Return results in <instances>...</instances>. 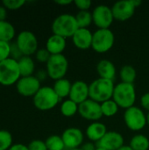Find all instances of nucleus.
<instances>
[{
    "label": "nucleus",
    "instance_id": "58836bf2",
    "mask_svg": "<svg viewBox=\"0 0 149 150\" xmlns=\"http://www.w3.org/2000/svg\"><path fill=\"white\" fill-rule=\"evenodd\" d=\"M7 18V9L4 5H0V21L6 20Z\"/></svg>",
    "mask_w": 149,
    "mask_h": 150
},
{
    "label": "nucleus",
    "instance_id": "a19ab883",
    "mask_svg": "<svg viewBox=\"0 0 149 150\" xmlns=\"http://www.w3.org/2000/svg\"><path fill=\"white\" fill-rule=\"evenodd\" d=\"M40 82L42 81V80H45V78L47 77V76H47V70H40V71H39L38 73H37V75L35 76Z\"/></svg>",
    "mask_w": 149,
    "mask_h": 150
},
{
    "label": "nucleus",
    "instance_id": "423d86ee",
    "mask_svg": "<svg viewBox=\"0 0 149 150\" xmlns=\"http://www.w3.org/2000/svg\"><path fill=\"white\" fill-rule=\"evenodd\" d=\"M114 42L115 35L111 29H97L93 33L91 48L98 54H105L112 48Z\"/></svg>",
    "mask_w": 149,
    "mask_h": 150
},
{
    "label": "nucleus",
    "instance_id": "c9c22d12",
    "mask_svg": "<svg viewBox=\"0 0 149 150\" xmlns=\"http://www.w3.org/2000/svg\"><path fill=\"white\" fill-rule=\"evenodd\" d=\"M74 4L79 11H89L92 2L90 0H75Z\"/></svg>",
    "mask_w": 149,
    "mask_h": 150
},
{
    "label": "nucleus",
    "instance_id": "0eeeda50",
    "mask_svg": "<svg viewBox=\"0 0 149 150\" xmlns=\"http://www.w3.org/2000/svg\"><path fill=\"white\" fill-rule=\"evenodd\" d=\"M123 119L126 127L133 132L141 131L148 125L147 115L141 108L136 105L126 109L124 112Z\"/></svg>",
    "mask_w": 149,
    "mask_h": 150
},
{
    "label": "nucleus",
    "instance_id": "9b49d317",
    "mask_svg": "<svg viewBox=\"0 0 149 150\" xmlns=\"http://www.w3.org/2000/svg\"><path fill=\"white\" fill-rule=\"evenodd\" d=\"M78 113L83 119L91 122L99 121V120L103 117L101 104L90 98L79 105Z\"/></svg>",
    "mask_w": 149,
    "mask_h": 150
},
{
    "label": "nucleus",
    "instance_id": "393cba45",
    "mask_svg": "<svg viewBox=\"0 0 149 150\" xmlns=\"http://www.w3.org/2000/svg\"><path fill=\"white\" fill-rule=\"evenodd\" d=\"M78 108H79V105L68 98L61 103L60 111L64 117L70 118L75 116L76 113H78Z\"/></svg>",
    "mask_w": 149,
    "mask_h": 150
},
{
    "label": "nucleus",
    "instance_id": "37998d69",
    "mask_svg": "<svg viewBox=\"0 0 149 150\" xmlns=\"http://www.w3.org/2000/svg\"><path fill=\"white\" fill-rule=\"evenodd\" d=\"M118 150H133L132 149V148L129 146V145H124V146H122Z\"/></svg>",
    "mask_w": 149,
    "mask_h": 150
},
{
    "label": "nucleus",
    "instance_id": "dca6fc26",
    "mask_svg": "<svg viewBox=\"0 0 149 150\" xmlns=\"http://www.w3.org/2000/svg\"><path fill=\"white\" fill-rule=\"evenodd\" d=\"M69 99L80 105L90 98L89 84L82 80L76 81L72 83L71 91L69 93Z\"/></svg>",
    "mask_w": 149,
    "mask_h": 150
},
{
    "label": "nucleus",
    "instance_id": "f257e3e1",
    "mask_svg": "<svg viewBox=\"0 0 149 150\" xmlns=\"http://www.w3.org/2000/svg\"><path fill=\"white\" fill-rule=\"evenodd\" d=\"M114 88L113 81L98 77L89 84L90 98L100 104L110 100L113 97Z\"/></svg>",
    "mask_w": 149,
    "mask_h": 150
},
{
    "label": "nucleus",
    "instance_id": "e433bc0d",
    "mask_svg": "<svg viewBox=\"0 0 149 150\" xmlns=\"http://www.w3.org/2000/svg\"><path fill=\"white\" fill-rule=\"evenodd\" d=\"M141 105L149 112V92L144 93L141 98Z\"/></svg>",
    "mask_w": 149,
    "mask_h": 150
},
{
    "label": "nucleus",
    "instance_id": "49530a36",
    "mask_svg": "<svg viewBox=\"0 0 149 150\" xmlns=\"http://www.w3.org/2000/svg\"><path fill=\"white\" fill-rule=\"evenodd\" d=\"M70 150H82V149H81V148H79V149H70Z\"/></svg>",
    "mask_w": 149,
    "mask_h": 150
},
{
    "label": "nucleus",
    "instance_id": "a211bd4d",
    "mask_svg": "<svg viewBox=\"0 0 149 150\" xmlns=\"http://www.w3.org/2000/svg\"><path fill=\"white\" fill-rule=\"evenodd\" d=\"M107 133L106 126L100 121L91 122L86 128L85 135L91 142H98Z\"/></svg>",
    "mask_w": 149,
    "mask_h": 150
},
{
    "label": "nucleus",
    "instance_id": "f704fd0d",
    "mask_svg": "<svg viewBox=\"0 0 149 150\" xmlns=\"http://www.w3.org/2000/svg\"><path fill=\"white\" fill-rule=\"evenodd\" d=\"M23 54L22 52L20 51V49L18 48L16 41L15 42H12L11 43V58L16 60V61H18L21 57H23Z\"/></svg>",
    "mask_w": 149,
    "mask_h": 150
},
{
    "label": "nucleus",
    "instance_id": "7c9ffc66",
    "mask_svg": "<svg viewBox=\"0 0 149 150\" xmlns=\"http://www.w3.org/2000/svg\"><path fill=\"white\" fill-rule=\"evenodd\" d=\"M25 4V0H4L2 5H4L7 10H18Z\"/></svg>",
    "mask_w": 149,
    "mask_h": 150
},
{
    "label": "nucleus",
    "instance_id": "5701e85b",
    "mask_svg": "<svg viewBox=\"0 0 149 150\" xmlns=\"http://www.w3.org/2000/svg\"><path fill=\"white\" fill-rule=\"evenodd\" d=\"M15 36V28L8 21H0V40L11 43Z\"/></svg>",
    "mask_w": 149,
    "mask_h": 150
},
{
    "label": "nucleus",
    "instance_id": "7ed1b4c3",
    "mask_svg": "<svg viewBox=\"0 0 149 150\" xmlns=\"http://www.w3.org/2000/svg\"><path fill=\"white\" fill-rule=\"evenodd\" d=\"M112 99L118 104L119 108L126 110L133 106L136 101V90L134 84L122 82L116 84Z\"/></svg>",
    "mask_w": 149,
    "mask_h": 150
},
{
    "label": "nucleus",
    "instance_id": "c85d7f7f",
    "mask_svg": "<svg viewBox=\"0 0 149 150\" xmlns=\"http://www.w3.org/2000/svg\"><path fill=\"white\" fill-rule=\"evenodd\" d=\"M45 142L47 150H64V149H66L61 136L56 134L49 136Z\"/></svg>",
    "mask_w": 149,
    "mask_h": 150
},
{
    "label": "nucleus",
    "instance_id": "6e6552de",
    "mask_svg": "<svg viewBox=\"0 0 149 150\" xmlns=\"http://www.w3.org/2000/svg\"><path fill=\"white\" fill-rule=\"evenodd\" d=\"M68 69V61L63 54L51 55L50 59L46 64V70L48 77L54 81L64 78Z\"/></svg>",
    "mask_w": 149,
    "mask_h": 150
},
{
    "label": "nucleus",
    "instance_id": "39448f33",
    "mask_svg": "<svg viewBox=\"0 0 149 150\" xmlns=\"http://www.w3.org/2000/svg\"><path fill=\"white\" fill-rule=\"evenodd\" d=\"M20 77L18 61L10 57L0 62V84L4 86L16 84Z\"/></svg>",
    "mask_w": 149,
    "mask_h": 150
},
{
    "label": "nucleus",
    "instance_id": "20e7f679",
    "mask_svg": "<svg viewBox=\"0 0 149 150\" xmlns=\"http://www.w3.org/2000/svg\"><path fill=\"white\" fill-rule=\"evenodd\" d=\"M34 106L40 111H49L54 109L60 102V98L57 96L53 87L43 86L32 98Z\"/></svg>",
    "mask_w": 149,
    "mask_h": 150
},
{
    "label": "nucleus",
    "instance_id": "412c9836",
    "mask_svg": "<svg viewBox=\"0 0 149 150\" xmlns=\"http://www.w3.org/2000/svg\"><path fill=\"white\" fill-rule=\"evenodd\" d=\"M72 83L67 78H61L57 81H54L53 89L57 94V96L60 98V99L64 98H68L69 93L71 91Z\"/></svg>",
    "mask_w": 149,
    "mask_h": 150
},
{
    "label": "nucleus",
    "instance_id": "a878e982",
    "mask_svg": "<svg viewBox=\"0 0 149 150\" xmlns=\"http://www.w3.org/2000/svg\"><path fill=\"white\" fill-rule=\"evenodd\" d=\"M129 146L133 150H148L149 139L141 134H135L132 137Z\"/></svg>",
    "mask_w": 149,
    "mask_h": 150
},
{
    "label": "nucleus",
    "instance_id": "f3484780",
    "mask_svg": "<svg viewBox=\"0 0 149 150\" xmlns=\"http://www.w3.org/2000/svg\"><path fill=\"white\" fill-rule=\"evenodd\" d=\"M93 33L88 28H78L73 35L72 41L76 47L80 50H87L91 47Z\"/></svg>",
    "mask_w": 149,
    "mask_h": 150
},
{
    "label": "nucleus",
    "instance_id": "6ab92c4d",
    "mask_svg": "<svg viewBox=\"0 0 149 150\" xmlns=\"http://www.w3.org/2000/svg\"><path fill=\"white\" fill-rule=\"evenodd\" d=\"M66 39L55 34L51 35L47 39L46 43V48L51 54V55L62 54L63 51L66 48Z\"/></svg>",
    "mask_w": 149,
    "mask_h": 150
},
{
    "label": "nucleus",
    "instance_id": "ddd939ff",
    "mask_svg": "<svg viewBox=\"0 0 149 150\" xmlns=\"http://www.w3.org/2000/svg\"><path fill=\"white\" fill-rule=\"evenodd\" d=\"M136 7L134 6L133 0H122L116 2L112 6V11L113 18L119 21H126L131 18L135 12Z\"/></svg>",
    "mask_w": 149,
    "mask_h": 150
},
{
    "label": "nucleus",
    "instance_id": "4c0bfd02",
    "mask_svg": "<svg viewBox=\"0 0 149 150\" xmlns=\"http://www.w3.org/2000/svg\"><path fill=\"white\" fill-rule=\"evenodd\" d=\"M82 150H96L97 149V144H95L94 142H85L82 145L81 147Z\"/></svg>",
    "mask_w": 149,
    "mask_h": 150
},
{
    "label": "nucleus",
    "instance_id": "a18cd8bd",
    "mask_svg": "<svg viewBox=\"0 0 149 150\" xmlns=\"http://www.w3.org/2000/svg\"><path fill=\"white\" fill-rule=\"evenodd\" d=\"M96 150H106L105 149H103V148H99V147H97V149Z\"/></svg>",
    "mask_w": 149,
    "mask_h": 150
},
{
    "label": "nucleus",
    "instance_id": "9d476101",
    "mask_svg": "<svg viewBox=\"0 0 149 150\" xmlns=\"http://www.w3.org/2000/svg\"><path fill=\"white\" fill-rule=\"evenodd\" d=\"M16 43L25 56H31L37 52L38 40L36 35L30 31H22L17 36Z\"/></svg>",
    "mask_w": 149,
    "mask_h": 150
},
{
    "label": "nucleus",
    "instance_id": "f8f14e48",
    "mask_svg": "<svg viewBox=\"0 0 149 150\" xmlns=\"http://www.w3.org/2000/svg\"><path fill=\"white\" fill-rule=\"evenodd\" d=\"M40 88V81L35 76L20 77L16 83L17 91L24 97L33 98Z\"/></svg>",
    "mask_w": 149,
    "mask_h": 150
},
{
    "label": "nucleus",
    "instance_id": "1a4fd4ad",
    "mask_svg": "<svg viewBox=\"0 0 149 150\" xmlns=\"http://www.w3.org/2000/svg\"><path fill=\"white\" fill-rule=\"evenodd\" d=\"M92 19L98 29H110L114 20L112 7L105 4L97 5L92 11Z\"/></svg>",
    "mask_w": 149,
    "mask_h": 150
},
{
    "label": "nucleus",
    "instance_id": "f03ea898",
    "mask_svg": "<svg viewBox=\"0 0 149 150\" xmlns=\"http://www.w3.org/2000/svg\"><path fill=\"white\" fill-rule=\"evenodd\" d=\"M78 28L75 16L69 13H62L57 16L52 23L53 34L65 39L72 38Z\"/></svg>",
    "mask_w": 149,
    "mask_h": 150
},
{
    "label": "nucleus",
    "instance_id": "2f4dec72",
    "mask_svg": "<svg viewBox=\"0 0 149 150\" xmlns=\"http://www.w3.org/2000/svg\"><path fill=\"white\" fill-rule=\"evenodd\" d=\"M11 56V43L0 40V62L10 58Z\"/></svg>",
    "mask_w": 149,
    "mask_h": 150
},
{
    "label": "nucleus",
    "instance_id": "bb28decb",
    "mask_svg": "<svg viewBox=\"0 0 149 150\" xmlns=\"http://www.w3.org/2000/svg\"><path fill=\"white\" fill-rule=\"evenodd\" d=\"M75 18L79 28H88L93 22L92 12L90 11H79Z\"/></svg>",
    "mask_w": 149,
    "mask_h": 150
},
{
    "label": "nucleus",
    "instance_id": "72a5a7b5",
    "mask_svg": "<svg viewBox=\"0 0 149 150\" xmlns=\"http://www.w3.org/2000/svg\"><path fill=\"white\" fill-rule=\"evenodd\" d=\"M28 150H47L46 142L41 140H33L28 144Z\"/></svg>",
    "mask_w": 149,
    "mask_h": 150
},
{
    "label": "nucleus",
    "instance_id": "4468645a",
    "mask_svg": "<svg viewBox=\"0 0 149 150\" xmlns=\"http://www.w3.org/2000/svg\"><path fill=\"white\" fill-rule=\"evenodd\" d=\"M61 136L66 149L68 150L79 149L83 144L84 134L77 127H68L65 129Z\"/></svg>",
    "mask_w": 149,
    "mask_h": 150
},
{
    "label": "nucleus",
    "instance_id": "79ce46f5",
    "mask_svg": "<svg viewBox=\"0 0 149 150\" xmlns=\"http://www.w3.org/2000/svg\"><path fill=\"white\" fill-rule=\"evenodd\" d=\"M74 2L71 1V0H59V1H55V4H59V5H68V4H73Z\"/></svg>",
    "mask_w": 149,
    "mask_h": 150
},
{
    "label": "nucleus",
    "instance_id": "cd10ccee",
    "mask_svg": "<svg viewBox=\"0 0 149 150\" xmlns=\"http://www.w3.org/2000/svg\"><path fill=\"white\" fill-rule=\"evenodd\" d=\"M119 109V106L112 98L101 103V110H102L103 116L105 117L111 118V117L115 116L118 113Z\"/></svg>",
    "mask_w": 149,
    "mask_h": 150
},
{
    "label": "nucleus",
    "instance_id": "ea45409f",
    "mask_svg": "<svg viewBox=\"0 0 149 150\" xmlns=\"http://www.w3.org/2000/svg\"><path fill=\"white\" fill-rule=\"evenodd\" d=\"M9 150H28V147L25 146V145H24V144L18 143V144L12 145Z\"/></svg>",
    "mask_w": 149,
    "mask_h": 150
},
{
    "label": "nucleus",
    "instance_id": "2eb2a0df",
    "mask_svg": "<svg viewBox=\"0 0 149 150\" xmlns=\"http://www.w3.org/2000/svg\"><path fill=\"white\" fill-rule=\"evenodd\" d=\"M124 137L117 131H107L105 136L97 142V147L106 150H118L124 146Z\"/></svg>",
    "mask_w": 149,
    "mask_h": 150
},
{
    "label": "nucleus",
    "instance_id": "4be33fe9",
    "mask_svg": "<svg viewBox=\"0 0 149 150\" xmlns=\"http://www.w3.org/2000/svg\"><path fill=\"white\" fill-rule=\"evenodd\" d=\"M18 68L20 71L21 77L32 76L35 70V63L31 56H23L18 61Z\"/></svg>",
    "mask_w": 149,
    "mask_h": 150
},
{
    "label": "nucleus",
    "instance_id": "aec40b11",
    "mask_svg": "<svg viewBox=\"0 0 149 150\" xmlns=\"http://www.w3.org/2000/svg\"><path fill=\"white\" fill-rule=\"evenodd\" d=\"M97 72L99 77L113 81L116 76L117 70L112 62L107 59H103L97 64Z\"/></svg>",
    "mask_w": 149,
    "mask_h": 150
},
{
    "label": "nucleus",
    "instance_id": "c03bdc74",
    "mask_svg": "<svg viewBox=\"0 0 149 150\" xmlns=\"http://www.w3.org/2000/svg\"><path fill=\"white\" fill-rule=\"evenodd\" d=\"M147 123L149 126V112H148V114H147Z\"/></svg>",
    "mask_w": 149,
    "mask_h": 150
},
{
    "label": "nucleus",
    "instance_id": "c756f323",
    "mask_svg": "<svg viewBox=\"0 0 149 150\" xmlns=\"http://www.w3.org/2000/svg\"><path fill=\"white\" fill-rule=\"evenodd\" d=\"M12 146V135L6 130H0V150H9Z\"/></svg>",
    "mask_w": 149,
    "mask_h": 150
},
{
    "label": "nucleus",
    "instance_id": "b1692460",
    "mask_svg": "<svg viewBox=\"0 0 149 150\" xmlns=\"http://www.w3.org/2000/svg\"><path fill=\"white\" fill-rule=\"evenodd\" d=\"M119 76L122 83L133 84L137 77V72L134 67L131 65H125L120 69Z\"/></svg>",
    "mask_w": 149,
    "mask_h": 150
},
{
    "label": "nucleus",
    "instance_id": "473e14b6",
    "mask_svg": "<svg viewBox=\"0 0 149 150\" xmlns=\"http://www.w3.org/2000/svg\"><path fill=\"white\" fill-rule=\"evenodd\" d=\"M51 57V54L47 50V48H40L37 50V52L35 53V58L39 62L41 63H46L48 62V60Z\"/></svg>",
    "mask_w": 149,
    "mask_h": 150
}]
</instances>
